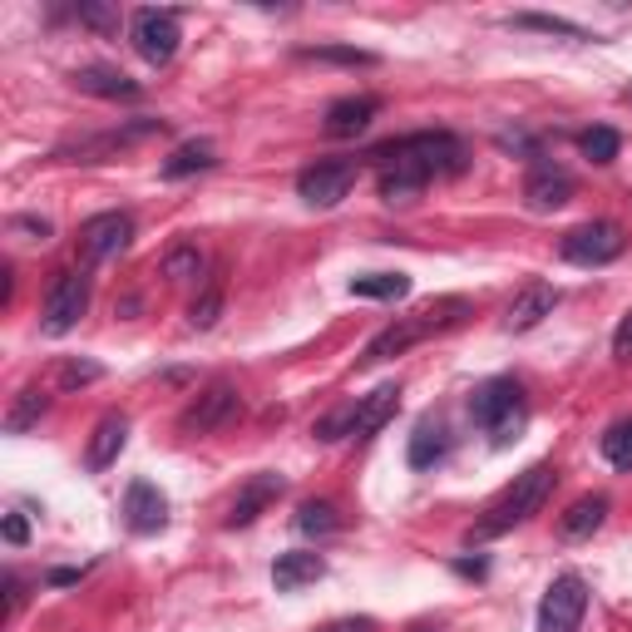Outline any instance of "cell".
<instances>
[{
    "label": "cell",
    "instance_id": "10",
    "mask_svg": "<svg viewBox=\"0 0 632 632\" xmlns=\"http://www.w3.org/2000/svg\"><path fill=\"white\" fill-rule=\"evenodd\" d=\"M134 243V218L129 213H99L79 227V247L89 262H109Z\"/></svg>",
    "mask_w": 632,
    "mask_h": 632
},
{
    "label": "cell",
    "instance_id": "20",
    "mask_svg": "<svg viewBox=\"0 0 632 632\" xmlns=\"http://www.w3.org/2000/svg\"><path fill=\"white\" fill-rule=\"evenodd\" d=\"M603 519H608V499L603 494H583V499L568 504V515L558 519V529H563V538H588L593 529H603Z\"/></svg>",
    "mask_w": 632,
    "mask_h": 632
},
{
    "label": "cell",
    "instance_id": "24",
    "mask_svg": "<svg viewBox=\"0 0 632 632\" xmlns=\"http://www.w3.org/2000/svg\"><path fill=\"white\" fill-rule=\"evenodd\" d=\"M45 410H50V396H45L40 386H25L21 396L11 400V410H5V430H11V435H25L30 425H40Z\"/></svg>",
    "mask_w": 632,
    "mask_h": 632
},
{
    "label": "cell",
    "instance_id": "8",
    "mask_svg": "<svg viewBox=\"0 0 632 632\" xmlns=\"http://www.w3.org/2000/svg\"><path fill=\"white\" fill-rule=\"evenodd\" d=\"M129 40L149 65H169L173 54H178V15L173 11H139L129 25Z\"/></svg>",
    "mask_w": 632,
    "mask_h": 632
},
{
    "label": "cell",
    "instance_id": "28",
    "mask_svg": "<svg viewBox=\"0 0 632 632\" xmlns=\"http://www.w3.org/2000/svg\"><path fill=\"white\" fill-rule=\"evenodd\" d=\"M603 460H608L612 470H632V420L608 425V435H603Z\"/></svg>",
    "mask_w": 632,
    "mask_h": 632
},
{
    "label": "cell",
    "instance_id": "30",
    "mask_svg": "<svg viewBox=\"0 0 632 632\" xmlns=\"http://www.w3.org/2000/svg\"><path fill=\"white\" fill-rule=\"evenodd\" d=\"M579 149L588 153L593 163H612V159H618V149H622V134L618 129H603V124H598V129H588L579 139Z\"/></svg>",
    "mask_w": 632,
    "mask_h": 632
},
{
    "label": "cell",
    "instance_id": "46",
    "mask_svg": "<svg viewBox=\"0 0 632 632\" xmlns=\"http://www.w3.org/2000/svg\"><path fill=\"white\" fill-rule=\"evenodd\" d=\"M628 99H632V85H628Z\"/></svg>",
    "mask_w": 632,
    "mask_h": 632
},
{
    "label": "cell",
    "instance_id": "42",
    "mask_svg": "<svg viewBox=\"0 0 632 632\" xmlns=\"http://www.w3.org/2000/svg\"><path fill=\"white\" fill-rule=\"evenodd\" d=\"M50 583H60V588H65V583H79V573H75V568H60V573H50Z\"/></svg>",
    "mask_w": 632,
    "mask_h": 632
},
{
    "label": "cell",
    "instance_id": "16",
    "mask_svg": "<svg viewBox=\"0 0 632 632\" xmlns=\"http://www.w3.org/2000/svg\"><path fill=\"white\" fill-rule=\"evenodd\" d=\"M396 406H400V386H396V381H386V386H375L371 396H361V400H356V430H351V439H371L375 430L396 416Z\"/></svg>",
    "mask_w": 632,
    "mask_h": 632
},
{
    "label": "cell",
    "instance_id": "45",
    "mask_svg": "<svg viewBox=\"0 0 632 632\" xmlns=\"http://www.w3.org/2000/svg\"><path fill=\"white\" fill-rule=\"evenodd\" d=\"M326 632H342V628H326Z\"/></svg>",
    "mask_w": 632,
    "mask_h": 632
},
{
    "label": "cell",
    "instance_id": "2",
    "mask_svg": "<svg viewBox=\"0 0 632 632\" xmlns=\"http://www.w3.org/2000/svg\"><path fill=\"white\" fill-rule=\"evenodd\" d=\"M554 480H558L554 464H534V470H524L515 484H509V490L499 494V499L490 504V515L470 529V544L499 538V534H509V529H519L524 519H534L538 509L548 504V494H554Z\"/></svg>",
    "mask_w": 632,
    "mask_h": 632
},
{
    "label": "cell",
    "instance_id": "33",
    "mask_svg": "<svg viewBox=\"0 0 632 632\" xmlns=\"http://www.w3.org/2000/svg\"><path fill=\"white\" fill-rule=\"evenodd\" d=\"M301 60H332V65H375V54H365V50H332V45H322V50H301Z\"/></svg>",
    "mask_w": 632,
    "mask_h": 632
},
{
    "label": "cell",
    "instance_id": "37",
    "mask_svg": "<svg viewBox=\"0 0 632 632\" xmlns=\"http://www.w3.org/2000/svg\"><path fill=\"white\" fill-rule=\"evenodd\" d=\"M15 233H30L35 243H45V237H50V223H45V218H15Z\"/></svg>",
    "mask_w": 632,
    "mask_h": 632
},
{
    "label": "cell",
    "instance_id": "6",
    "mask_svg": "<svg viewBox=\"0 0 632 632\" xmlns=\"http://www.w3.org/2000/svg\"><path fill=\"white\" fill-rule=\"evenodd\" d=\"M558 252H563V262H573V268H603V262L622 258V227L618 223H583V227H573V233H563Z\"/></svg>",
    "mask_w": 632,
    "mask_h": 632
},
{
    "label": "cell",
    "instance_id": "13",
    "mask_svg": "<svg viewBox=\"0 0 632 632\" xmlns=\"http://www.w3.org/2000/svg\"><path fill=\"white\" fill-rule=\"evenodd\" d=\"M524 198L534 213H554V208H563L568 198H573V178H568V169H558V163H534V173H529V183H524Z\"/></svg>",
    "mask_w": 632,
    "mask_h": 632
},
{
    "label": "cell",
    "instance_id": "29",
    "mask_svg": "<svg viewBox=\"0 0 632 632\" xmlns=\"http://www.w3.org/2000/svg\"><path fill=\"white\" fill-rule=\"evenodd\" d=\"M509 25L538 30V35H563V40H588V30H579L573 21H558V15H509Z\"/></svg>",
    "mask_w": 632,
    "mask_h": 632
},
{
    "label": "cell",
    "instance_id": "21",
    "mask_svg": "<svg viewBox=\"0 0 632 632\" xmlns=\"http://www.w3.org/2000/svg\"><path fill=\"white\" fill-rule=\"evenodd\" d=\"M420 336H425V326L420 322H400V326H386L381 336H371V346L361 351V365H381V361H391V356H400L406 346H416Z\"/></svg>",
    "mask_w": 632,
    "mask_h": 632
},
{
    "label": "cell",
    "instance_id": "3",
    "mask_svg": "<svg viewBox=\"0 0 632 632\" xmlns=\"http://www.w3.org/2000/svg\"><path fill=\"white\" fill-rule=\"evenodd\" d=\"M470 420L480 430H490L494 445H515L519 430H524L529 410H524V391H519V381H509V375H499V381H484L480 391L470 396Z\"/></svg>",
    "mask_w": 632,
    "mask_h": 632
},
{
    "label": "cell",
    "instance_id": "7",
    "mask_svg": "<svg viewBox=\"0 0 632 632\" xmlns=\"http://www.w3.org/2000/svg\"><path fill=\"white\" fill-rule=\"evenodd\" d=\"M351 188H356V163L351 159H322L297 178L301 203H311V208H336Z\"/></svg>",
    "mask_w": 632,
    "mask_h": 632
},
{
    "label": "cell",
    "instance_id": "15",
    "mask_svg": "<svg viewBox=\"0 0 632 632\" xmlns=\"http://www.w3.org/2000/svg\"><path fill=\"white\" fill-rule=\"evenodd\" d=\"M375 114H381V99L375 95H346L326 109V134H332V139H356V134L371 129Z\"/></svg>",
    "mask_w": 632,
    "mask_h": 632
},
{
    "label": "cell",
    "instance_id": "41",
    "mask_svg": "<svg viewBox=\"0 0 632 632\" xmlns=\"http://www.w3.org/2000/svg\"><path fill=\"white\" fill-rule=\"evenodd\" d=\"M455 568H460L464 579H484V563H480V558H474V563H470V558H460V563H455Z\"/></svg>",
    "mask_w": 632,
    "mask_h": 632
},
{
    "label": "cell",
    "instance_id": "36",
    "mask_svg": "<svg viewBox=\"0 0 632 632\" xmlns=\"http://www.w3.org/2000/svg\"><path fill=\"white\" fill-rule=\"evenodd\" d=\"M612 356H618V361H632V311L618 322V332H612Z\"/></svg>",
    "mask_w": 632,
    "mask_h": 632
},
{
    "label": "cell",
    "instance_id": "23",
    "mask_svg": "<svg viewBox=\"0 0 632 632\" xmlns=\"http://www.w3.org/2000/svg\"><path fill=\"white\" fill-rule=\"evenodd\" d=\"M445 455H450V435H445V425H430L425 420V425L410 435V464H416V470H430V464H439Z\"/></svg>",
    "mask_w": 632,
    "mask_h": 632
},
{
    "label": "cell",
    "instance_id": "22",
    "mask_svg": "<svg viewBox=\"0 0 632 632\" xmlns=\"http://www.w3.org/2000/svg\"><path fill=\"white\" fill-rule=\"evenodd\" d=\"M75 85L95 99H134L139 85L129 75H119V70H104V65H89V70H75Z\"/></svg>",
    "mask_w": 632,
    "mask_h": 632
},
{
    "label": "cell",
    "instance_id": "25",
    "mask_svg": "<svg viewBox=\"0 0 632 632\" xmlns=\"http://www.w3.org/2000/svg\"><path fill=\"white\" fill-rule=\"evenodd\" d=\"M336 529H342V515H336V504L307 499V504L297 509V534H307V538H332Z\"/></svg>",
    "mask_w": 632,
    "mask_h": 632
},
{
    "label": "cell",
    "instance_id": "17",
    "mask_svg": "<svg viewBox=\"0 0 632 632\" xmlns=\"http://www.w3.org/2000/svg\"><path fill=\"white\" fill-rule=\"evenodd\" d=\"M124 439H129V420H124V416H104L95 425V435H89L85 464H89V470H109V464L119 460V450H124Z\"/></svg>",
    "mask_w": 632,
    "mask_h": 632
},
{
    "label": "cell",
    "instance_id": "5",
    "mask_svg": "<svg viewBox=\"0 0 632 632\" xmlns=\"http://www.w3.org/2000/svg\"><path fill=\"white\" fill-rule=\"evenodd\" d=\"M583 612H588V583L579 573L548 583L544 603H538V632H579Z\"/></svg>",
    "mask_w": 632,
    "mask_h": 632
},
{
    "label": "cell",
    "instance_id": "40",
    "mask_svg": "<svg viewBox=\"0 0 632 632\" xmlns=\"http://www.w3.org/2000/svg\"><path fill=\"white\" fill-rule=\"evenodd\" d=\"M11 287H15V272L5 268L0 272V307H11Z\"/></svg>",
    "mask_w": 632,
    "mask_h": 632
},
{
    "label": "cell",
    "instance_id": "27",
    "mask_svg": "<svg viewBox=\"0 0 632 632\" xmlns=\"http://www.w3.org/2000/svg\"><path fill=\"white\" fill-rule=\"evenodd\" d=\"M198 272H203V252H198L194 243H178L169 258H163V277L169 282H194Z\"/></svg>",
    "mask_w": 632,
    "mask_h": 632
},
{
    "label": "cell",
    "instance_id": "39",
    "mask_svg": "<svg viewBox=\"0 0 632 632\" xmlns=\"http://www.w3.org/2000/svg\"><path fill=\"white\" fill-rule=\"evenodd\" d=\"M21 598H25L21 579H15V573H5V618H11V612H15V608H21Z\"/></svg>",
    "mask_w": 632,
    "mask_h": 632
},
{
    "label": "cell",
    "instance_id": "34",
    "mask_svg": "<svg viewBox=\"0 0 632 632\" xmlns=\"http://www.w3.org/2000/svg\"><path fill=\"white\" fill-rule=\"evenodd\" d=\"M99 365L95 361H65L60 365V386H89V381H99Z\"/></svg>",
    "mask_w": 632,
    "mask_h": 632
},
{
    "label": "cell",
    "instance_id": "43",
    "mask_svg": "<svg viewBox=\"0 0 632 632\" xmlns=\"http://www.w3.org/2000/svg\"><path fill=\"white\" fill-rule=\"evenodd\" d=\"M342 632H375V628H371V622H365V618H361V622H346V628H342Z\"/></svg>",
    "mask_w": 632,
    "mask_h": 632
},
{
    "label": "cell",
    "instance_id": "9",
    "mask_svg": "<svg viewBox=\"0 0 632 632\" xmlns=\"http://www.w3.org/2000/svg\"><path fill=\"white\" fill-rule=\"evenodd\" d=\"M233 416H237V386L233 381H213V386L178 416V430L183 435H208V430L227 425Z\"/></svg>",
    "mask_w": 632,
    "mask_h": 632
},
{
    "label": "cell",
    "instance_id": "19",
    "mask_svg": "<svg viewBox=\"0 0 632 632\" xmlns=\"http://www.w3.org/2000/svg\"><path fill=\"white\" fill-rule=\"evenodd\" d=\"M218 163V149L208 139H194V144H178V149L163 159V178L169 183H178V178H194V173H208Z\"/></svg>",
    "mask_w": 632,
    "mask_h": 632
},
{
    "label": "cell",
    "instance_id": "44",
    "mask_svg": "<svg viewBox=\"0 0 632 632\" xmlns=\"http://www.w3.org/2000/svg\"><path fill=\"white\" fill-rule=\"evenodd\" d=\"M410 632H439V628H435V622H416V628H410Z\"/></svg>",
    "mask_w": 632,
    "mask_h": 632
},
{
    "label": "cell",
    "instance_id": "31",
    "mask_svg": "<svg viewBox=\"0 0 632 632\" xmlns=\"http://www.w3.org/2000/svg\"><path fill=\"white\" fill-rule=\"evenodd\" d=\"M351 430H356V400H351V406H342V410H332V416H322L317 425H311V435L332 445V439H346Z\"/></svg>",
    "mask_w": 632,
    "mask_h": 632
},
{
    "label": "cell",
    "instance_id": "35",
    "mask_svg": "<svg viewBox=\"0 0 632 632\" xmlns=\"http://www.w3.org/2000/svg\"><path fill=\"white\" fill-rule=\"evenodd\" d=\"M79 25H95V30H119V15L109 5H79Z\"/></svg>",
    "mask_w": 632,
    "mask_h": 632
},
{
    "label": "cell",
    "instance_id": "14",
    "mask_svg": "<svg viewBox=\"0 0 632 632\" xmlns=\"http://www.w3.org/2000/svg\"><path fill=\"white\" fill-rule=\"evenodd\" d=\"M554 307H558V287H548V282H529V287L509 301L504 326H509V332H534L544 317H554Z\"/></svg>",
    "mask_w": 632,
    "mask_h": 632
},
{
    "label": "cell",
    "instance_id": "1",
    "mask_svg": "<svg viewBox=\"0 0 632 632\" xmlns=\"http://www.w3.org/2000/svg\"><path fill=\"white\" fill-rule=\"evenodd\" d=\"M371 159L386 163L381 173V198L386 203H416L420 188L430 178H450V173L464 169V144L455 134H410L400 144H386V149H375Z\"/></svg>",
    "mask_w": 632,
    "mask_h": 632
},
{
    "label": "cell",
    "instance_id": "32",
    "mask_svg": "<svg viewBox=\"0 0 632 632\" xmlns=\"http://www.w3.org/2000/svg\"><path fill=\"white\" fill-rule=\"evenodd\" d=\"M218 317H223V287H208L203 297L188 307V322H194L198 332H208V326H218Z\"/></svg>",
    "mask_w": 632,
    "mask_h": 632
},
{
    "label": "cell",
    "instance_id": "11",
    "mask_svg": "<svg viewBox=\"0 0 632 632\" xmlns=\"http://www.w3.org/2000/svg\"><path fill=\"white\" fill-rule=\"evenodd\" d=\"M282 490H287V480L282 474H252V480L237 490V499H233V509H227V529H247L258 515H268L272 504L282 499Z\"/></svg>",
    "mask_w": 632,
    "mask_h": 632
},
{
    "label": "cell",
    "instance_id": "4",
    "mask_svg": "<svg viewBox=\"0 0 632 632\" xmlns=\"http://www.w3.org/2000/svg\"><path fill=\"white\" fill-rule=\"evenodd\" d=\"M89 311V277L85 272H60L50 282V297H45V336H65L79 326V317Z\"/></svg>",
    "mask_w": 632,
    "mask_h": 632
},
{
    "label": "cell",
    "instance_id": "38",
    "mask_svg": "<svg viewBox=\"0 0 632 632\" xmlns=\"http://www.w3.org/2000/svg\"><path fill=\"white\" fill-rule=\"evenodd\" d=\"M5 538H11V544H15V548H21V544H25V538H30V524H25V519H21V515H5Z\"/></svg>",
    "mask_w": 632,
    "mask_h": 632
},
{
    "label": "cell",
    "instance_id": "26",
    "mask_svg": "<svg viewBox=\"0 0 632 632\" xmlns=\"http://www.w3.org/2000/svg\"><path fill=\"white\" fill-rule=\"evenodd\" d=\"M406 292H410V277H400V272H371V277H351V297L400 301Z\"/></svg>",
    "mask_w": 632,
    "mask_h": 632
},
{
    "label": "cell",
    "instance_id": "18",
    "mask_svg": "<svg viewBox=\"0 0 632 632\" xmlns=\"http://www.w3.org/2000/svg\"><path fill=\"white\" fill-rule=\"evenodd\" d=\"M326 573L322 554H282L277 563H272V583H277V593H297L307 588V583H317Z\"/></svg>",
    "mask_w": 632,
    "mask_h": 632
},
{
    "label": "cell",
    "instance_id": "12",
    "mask_svg": "<svg viewBox=\"0 0 632 632\" xmlns=\"http://www.w3.org/2000/svg\"><path fill=\"white\" fill-rule=\"evenodd\" d=\"M124 524H129L134 534H159V529L169 524V499H163L149 480H134L129 494H124Z\"/></svg>",
    "mask_w": 632,
    "mask_h": 632
}]
</instances>
